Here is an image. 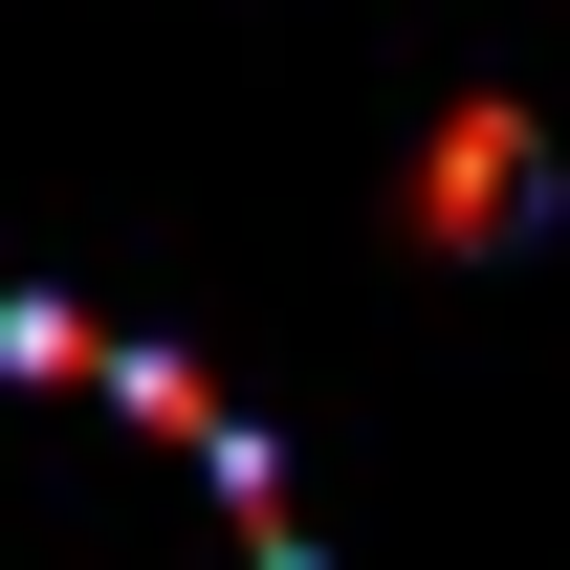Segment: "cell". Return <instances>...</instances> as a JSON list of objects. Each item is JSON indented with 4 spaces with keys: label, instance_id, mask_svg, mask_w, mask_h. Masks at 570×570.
I'll return each instance as SVG.
<instances>
[{
    "label": "cell",
    "instance_id": "obj_1",
    "mask_svg": "<svg viewBox=\"0 0 570 570\" xmlns=\"http://www.w3.org/2000/svg\"><path fill=\"white\" fill-rule=\"evenodd\" d=\"M527 219H549V132H527V88H439L417 176H395V242H417V264H504Z\"/></svg>",
    "mask_w": 570,
    "mask_h": 570
},
{
    "label": "cell",
    "instance_id": "obj_2",
    "mask_svg": "<svg viewBox=\"0 0 570 570\" xmlns=\"http://www.w3.org/2000/svg\"><path fill=\"white\" fill-rule=\"evenodd\" d=\"M110 417H132V439H176V461H219V439H242V395H219L176 330H132V352H110Z\"/></svg>",
    "mask_w": 570,
    "mask_h": 570
},
{
    "label": "cell",
    "instance_id": "obj_3",
    "mask_svg": "<svg viewBox=\"0 0 570 570\" xmlns=\"http://www.w3.org/2000/svg\"><path fill=\"white\" fill-rule=\"evenodd\" d=\"M110 352H132V330H88L67 285H0V373H110Z\"/></svg>",
    "mask_w": 570,
    "mask_h": 570
}]
</instances>
